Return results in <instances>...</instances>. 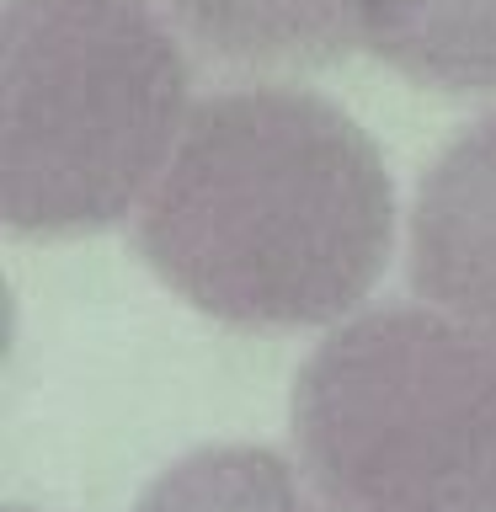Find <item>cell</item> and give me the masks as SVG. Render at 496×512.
I'll return each instance as SVG.
<instances>
[{"label": "cell", "mask_w": 496, "mask_h": 512, "mask_svg": "<svg viewBox=\"0 0 496 512\" xmlns=\"http://www.w3.org/2000/svg\"><path fill=\"white\" fill-rule=\"evenodd\" d=\"M395 240L379 144L299 86H240L198 102L139 208V251L192 310L246 331L352 315Z\"/></svg>", "instance_id": "obj_1"}, {"label": "cell", "mask_w": 496, "mask_h": 512, "mask_svg": "<svg viewBox=\"0 0 496 512\" xmlns=\"http://www.w3.org/2000/svg\"><path fill=\"white\" fill-rule=\"evenodd\" d=\"M176 27L144 0H6L0 214L70 240L144 208L192 123Z\"/></svg>", "instance_id": "obj_2"}, {"label": "cell", "mask_w": 496, "mask_h": 512, "mask_svg": "<svg viewBox=\"0 0 496 512\" xmlns=\"http://www.w3.org/2000/svg\"><path fill=\"white\" fill-rule=\"evenodd\" d=\"M288 422L326 512H496V342L432 304L342 320Z\"/></svg>", "instance_id": "obj_3"}, {"label": "cell", "mask_w": 496, "mask_h": 512, "mask_svg": "<svg viewBox=\"0 0 496 512\" xmlns=\"http://www.w3.org/2000/svg\"><path fill=\"white\" fill-rule=\"evenodd\" d=\"M411 283L432 310L496 342V112L448 139L416 182Z\"/></svg>", "instance_id": "obj_4"}, {"label": "cell", "mask_w": 496, "mask_h": 512, "mask_svg": "<svg viewBox=\"0 0 496 512\" xmlns=\"http://www.w3.org/2000/svg\"><path fill=\"white\" fill-rule=\"evenodd\" d=\"M171 27L240 70H326L363 43V0H160Z\"/></svg>", "instance_id": "obj_5"}, {"label": "cell", "mask_w": 496, "mask_h": 512, "mask_svg": "<svg viewBox=\"0 0 496 512\" xmlns=\"http://www.w3.org/2000/svg\"><path fill=\"white\" fill-rule=\"evenodd\" d=\"M363 48L416 86L496 96V0H363Z\"/></svg>", "instance_id": "obj_6"}, {"label": "cell", "mask_w": 496, "mask_h": 512, "mask_svg": "<svg viewBox=\"0 0 496 512\" xmlns=\"http://www.w3.org/2000/svg\"><path fill=\"white\" fill-rule=\"evenodd\" d=\"M134 512H326L294 464L262 443H214L144 486Z\"/></svg>", "instance_id": "obj_7"}, {"label": "cell", "mask_w": 496, "mask_h": 512, "mask_svg": "<svg viewBox=\"0 0 496 512\" xmlns=\"http://www.w3.org/2000/svg\"><path fill=\"white\" fill-rule=\"evenodd\" d=\"M16 512H27V507H16Z\"/></svg>", "instance_id": "obj_8"}]
</instances>
